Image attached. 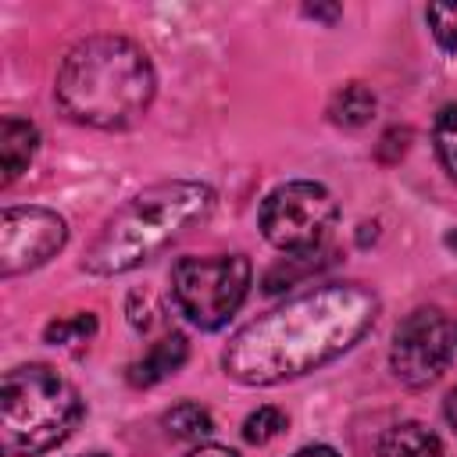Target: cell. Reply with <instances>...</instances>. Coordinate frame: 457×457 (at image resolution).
Segmentation results:
<instances>
[{"instance_id":"6da1fadb","label":"cell","mask_w":457,"mask_h":457,"mask_svg":"<svg viewBox=\"0 0 457 457\" xmlns=\"http://www.w3.org/2000/svg\"><path fill=\"white\" fill-rule=\"evenodd\" d=\"M375 289L361 282L318 286L243 325L221 353V368L243 386L300 378L343 357L375 325Z\"/></svg>"},{"instance_id":"7a4b0ae2","label":"cell","mask_w":457,"mask_h":457,"mask_svg":"<svg viewBox=\"0 0 457 457\" xmlns=\"http://www.w3.org/2000/svg\"><path fill=\"white\" fill-rule=\"evenodd\" d=\"M157 93V75L146 50L125 36H86L79 39L61 68L54 96L61 111L89 129H129L136 125Z\"/></svg>"},{"instance_id":"3957f363","label":"cell","mask_w":457,"mask_h":457,"mask_svg":"<svg viewBox=\"0 0 457 457\" xmlns=\"http://www.w3.org/2000/svg\"><path fill=\"white\" fill-rule=\"evenodd\" d=\"M214 211V189L207 182L175 179L157 182L136 193L114 218L104 225L89 246L82 268L89 275H125L175 243L189 225L204 221Z\"/></svg>"},{"instance_id":"277c9868","label":"cell","mask_w":457,"mask_h":457,"mask_svg":"<svg viewBox=\"0 0 457 457\" xmlns=\"http://www.w3.org/2000/svg\"><path fill=\"white\" fill-rule=\"evenodd\" d=\"M79 389L46 364H18L0 382V453L36 457L64 443L82 421Z\"/></svg>"},{"instance_id":"5b68a950","label":"cell","mask_w":457,"mask_h":457,"mask_svg":"<svg viewBox=\"0 0 457 457\" xmlns=\"http://www.w3.org/2000/svg\"><path fill=\"white\" fill-rule=\"evenodd\" d=\"M250 261L243 253H211V257H179L171 264V296L175 307L196 328H221L246 300Z\"/></svg>"},{"instance_id":"8992f818","label":"cell","mask_w":457,"mask_h":457,"mask_svg":"<svg viewBox=\"0 0 457 457\" xmlns=\"http://www.w3.org/2000/svg\"><path fill=\"white\" fill-rule=\"evenodd\" d=\"M336 200L321 182L296 179L271 189L261 204V232L271 246L286 253H311L325 243L328 228L336 225Z\"/></svg>"},{"instance_id":"52a82bcc","label":"cell","mask_w":457,"mask_h":457,"mask_svg":"<svg viewBox=\"0 0 457 457\" xmlns=\"http://www.w3.org/2000/svg\"><path fill=\"white\" fill-rule=\"evenodd\" d=\"M453 361H457V321L446 311L418 307L396 325L389 364L403 386L421 389L436 382Z\"/></svg>"},{"instance_id":"ba28073f","label":"cell","mask_w":457,"mask_h":457,"mask_svg":"<svg viewBox=\"0 0 457 457\" xmlns=\"http://www.w3.org/2000/svg\"><path fill=\"white\" fill-rule=\"evenodd\" d=\"M68 239L64 218L46 207H7L0 218V275L14 278L46 264Z\"/></svg>"},{"instance_id":"9c48e42d","label":"cell","mask_w":457,"mask_h":457,"mask_svg":"<svg viewBox=\"0 0 457 457\" xmlns=\"http://www.w3.org/2000/svg\"><path fill=\"white\" fill-rule=\"evenodd\" d=\"M186 357H189L186 336H182V332H168L164 339H157V343L143 353V361H136V364L129 368V382H132V386H157V382H164L168 375H175V371L186 364Z\"/></svg>"},{"instance_id":"30bf717a","label":"cell","mask_w":457,"mask_h":457,"mask_svg":"<svg viewBox=\"0 0 457 457\" xmlns=\"http://www.w3.org/2000/svg\"><path fill=\"white\" fill-rule=\"evenodd\" d=\"M36 146H39V129L25 118H14L7 114L0 121V168H4V186H11L25 168L29 161L36 157Z\"/></svg>"},{"instance_id":"8fae6325","label":"cell","mask_w":457,"mask_h":457,"mask_svg":"<svg viewBox=\"0 0 457 457\" xmlns=\"http://www.w3.org/2000/svg\"><path fill=\"white\" fill-rule=\"evenodd\" d=\"M378 457H443V443L421 421H400L382 432Z\"/></svg>"},{"instance_id":"7c38bea8","label":"cell","mask_w":457,"mask_h":457,"mask_svg":"<svg viewBox=\"0 0 457 457\" xmlns=\"http://www.w3.org/2000/svg\"><path fill=\"white\" fill-rule=\"evenodd\" d=\"M375 114V93L361 82H346L343 89L332 93L328 100V118L343 129H361Z\"/></svg>"},{"instance_id":"4fadbf2b","label":"cell","mask_w":457,"mask_h":457,"mask_svg":"<svg viewBox=\"0 0 457 457\" xmlns=\"http://www.w3.org/2000/svg\"><path fill=\"white\" fill-rule=\"evenodd\" d=\"M164 428L175 436V439H204V436H211L214 432V418H211V411L207 407H200V403H175L164 418Z\"/></svg>"},{"instance_id":"5bb4252c","label":"cell","mask_w":457,"mask_h":457,"mask_svg":"<svg viewBox=\"0 0 457 457\" xmlns=\"http://www.w3.org/2000/svg\"><path fill=\"white\" fill-rule=\"evenodd\" d=\"M93 332H96V318L89 311H79V314H68V318L50 321L46 332H43V339L54 343V346H79V343L93 339Z\"/></svg>"},{"instance_id":"9a60e30c","label":"cell","mask_w":457,"mask_h":457,"mask_svg":"<svg viewBox=\"0 0 457 457\" xmlns=\"http://www.w3.org/2000/svg\"><path fill=\"white\" fill-rule=\"evenodd\" d=\"M436 154L443 168L457 179V104H446L436 114Z\"/></svg>"},{"instance_id":"2e32d148","label":"cell","mask_w":457,"mask_h":457,"mask_svg":"<svg viewBox=\"0 0 457 457\" xmlns=\"http://www.w3.org/2000/svg\"><path fill=\"white\" fill-rule=\"evenodd\" d=\"M282 428H286V414H282L278 407H257V411L246 414V421H243V439L261 446V443H271Z\"/></svg>"},{"instance_id":"e0dca14e","label":"cell","mask_w":457,"mask_h":457,"mask_svg":"<svg viewBox=\"0 0 457 457\" xmlns=\"http://www.w3.org/2000/svg\"><path fill=\"white\" fill-rule=\"evenodd\" d=\"M428 18V29L436 36V43L450 54H457V0H446V4H428L425 11Z\"/></svg>"},{"instance_id":"ac0fdd59","label":"cell","mask_w":457,"mask_h":457,"mask_svg":"<svg viewBox=\"0 0 457 457\" xmlns=\"http://www.w3.org/2000/svg\"><path fill=\"white\" fill-rule=\"evenodd\" d=\"M186 457H239V453H236V450H228V446L211 443V446H200V450H193V453H186Z\"/></svg>"},{"instance_id":"d6986e66","label":"cell","mask_w":457,"mask_h":457,"mask_svg":"<svg viewBox=\"0 0 457 457\" xmlns=\"http://www.w3.org/2000/svg\"><path fill=\"white\" fill-rule=\"evenodd\" d=\"M293 457H339L332 446H325V443H318V446H303V450H296Z\"/></svg>"},{"instance_id":"ffe728a7","label":"cell","mask_w":457,"mask_h":457,"mask_svg":"<svg viewBox=\"0 0 457 457\" xmlns=\"http://www.w3.org/2000/svg\"><path fill=\"white\" fill-rule=\"evenodd\" d=\"M443 411H446V421H450V425H453V432H457V386L450 389V396H446V407H443Z\"/></svg>"},{"instance_id":"44dd1931","label":"cell","mask_w":457,"mask_h":457,"mask_svg":"<svg viewBox=\"0 0 457 457\" xmlns=\"http://www.w3.org/2000/svg\"><path fill=\"white\" fill-rule=\"evenodd\" d=\"M450 246H457V232H453V236H450Z\"/></svg>"},{"instance_id":"7402d4cb","label":"cell","mask_w":457,"mask_h":457,"mask_svg":"<svg viewBox=\"0 0 457 457\" xmlns=\"http://www.w3.org/2000/svg\"><path fill=\"white\" fill-rule=\"evenodd\" d=\"M86 457H107V453H86Z\"/></svg>"}]
</instances>
